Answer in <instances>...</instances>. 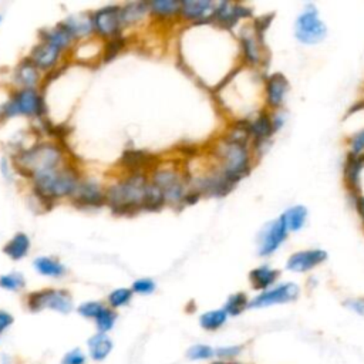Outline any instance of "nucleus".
<instances>
[{"label":"nucleus","mask_w":364,"mask_h":364,"mask_svg":"<svg viewBox=\"0 0 364 364\" xmlns=\"http://www.w3.org/2000/svg\"><path fill=\"white\" fill-rule=\"evenodd\" d=\"M249 139L245 127L236 125L235 131L226 135L215 148V154L220 162L218 169L235 185L246 176L252 168Z\"/></svg>","instance_id":"1"},{"label":"nucleus","mask_w":364,"mask_h":364,"mask_svg":"<svg viewBox=\"0 0 364 364\" xmlns=\"http://www.w3.org/2000/svg\"><path fill=\"white\" fill-rule=\"evenodd\" d=\"M149 178L145 173H128L105 189V205L119 216L135 215L144 210Z\"/></svg>","instance_id":"2"},{"label":"nucleus","mask_w":364,"mask_h":364,"mask_svg":"<svg viewBox=\"0 0 364 364\" xmlns=\"http://www.w3.org/2000/svg\"><path fill=\"white\" fill-rule=\"evenodd\" d=\"M64 162V152L57 142H37L28 148L20 149L14 158V168L31 179L51 172Z\"/></svg>","instance_id":"3"},{"label":"nucleus","mask_w":364,"mask_h":364,"mask_svg":"<svg viewBox=\"0 0 364 364\" xmlns=\"http://www.w3.org/2000/svg\"><path fill=\"white\" fill-rule=\"evenodd\" d=\"M80 179L81 178L74 168L63 165L51 172L34 178L33 192L41 203L53 205L55 200L63 198H71Z\"/></svg>","instance_id":"4"},{"label":"nucleus","mask_w":364,"mask_h":364,"mask_svg":"<svg viewBox=\"0 0 364 364\" xmlns=\"http://www.w3.org/2000/svg\"><path fill=\"white\" fill-rule=\"evenodd\" d=\"M46 114V102L43 95L36 88H18L10 98L0 105V121L23 115L43 117Z\"/></svg>","instance_id":"5"},{"label":"nucleus","mask_w":364,"mask_h":364,"mask_svg":"<svg viewBox=\"0 0 364 364\" xmlns=\"http://www.w3.org/2000/svg\"><path fill=\"white\" fill-rule=\"evenodd\" d=\"M26 306L31 313L53 310L61 314H68L74 309V300L68 290L48 287L28 293L26 297Z\"/></svg>","instance_id":"6"},{"label":"nucleus","mask_w":364,"mask_h":364,"mask_svg":"<svg viewBox=\"0 0 364 364\" xmlns=\"http://www.w3.org/2000/svg\"><path fill=\"white\" fill-rule=\"evenodd\" d=\"M149 181L162 193L165 205H183L189 186L188 182H185V179L175 169L158 168L152 172Z\"/></svg>","instance_id":"7"},{"label":"nucleus","mask_w":364,"mask_h":364,"mask_svg":"<svg viewBox=\"0 0 364 364\" xmlns=\"http://www.w3.org/2000/svg\"><path fill=\"white\" fill-rule=\"evenodd\" d=\"M327 34V27L318 17V11L313 4H307L306 9L297 16L294 23V36L303 44H317Z\"/></svg>","instance_id":"8"},{"label":"nucleus","mask_w":364,"mask_h":364,"mask_svg":"<svg viewBox=\"0 0 364 364\" xmlns=\"http://www.w3.org/2000/svg\"><path fill=\"white\" fill-rule=\"evenodd\" d=\"M300 289L293 282H286L276 284L249 300V309H263L276 304H284L294 301L299 297Z\"/></svg>","instance_id":"9"},{"label":"nucleus","mask_w":364,"mask_h":364,"mask_svg":"<svg viewBox=\"0 0 364 364\" xmlns=\"http://www.w3.org/2000/svg\"><path fill=\"white\" fill-rule=\"evenodd\" d=\"M188 186H191V191L196 192L199 196L206 195L220 198L228 195L235 188V183L229 181L219 169H215L206 175L191 179V182H188Z\"/></svg>","instance_id":"10"},{"label":"nucleus","mask_w":364,"mask_h":364,"mask_svg":"<svg viewBox=\"0 0 364 364\" xmlns=\"http://www.w3.org/2000/svg\"><path fill=\"white\" fill-rule=\"evenodd\" d=\"M94 33L102 38H112L121 34L122 24L119 18V6L109 4L91 13Z\"/></svg>","instance_id":"11"},{"label":"nucleus","mask_w":364,"mask_h":364,"mask_svg":"<svg viewBox=\"0 0 364 364\" xmlns=\"http://www.w3.org/2000/svg\"><path fill=\"white\" fill-rule=\"evenodd\" d=\"M71 202L81 209H95L105 205V189L94 179H80Z\"/></svg>","instance_id":"12"},{"label":"nucleus","mask_w":364,"mask_h":364,"mask_svg":"<svg viewBox=\"0 0 364 364\" xmlns=\"http://www.w3.org/2000/svg\"><path fill=\"white\" fill-rule=\"evenodd\" d=\"M287 233L289 230L282 216L269 222L259 235V255L263 257L273 255L283 245Z\"/></svg>","instance_id":"13"},{"label":"nucleus","mask_w":364,"mask_h":364,"mask_svg":"<svg viewBox=\"0 0 364 364\" xmlns=\"http://www.w3.org/2000/svg\"><path fill=\"white\" fill-rule=\"evenodd\" d=\"M252 11L237 3H229V1H220L215 3L213 13L210 16V23L218 24L222 28H230L233 27L240 18L250 16Z\"/></svg>","instance_id":"14"},{"label":"nucleus","mask_w":364,"mask_h":364,"mask_svg":"<svg viewBox=\"0 0 364 364\" xmlns=\"http://www.w3.org/2000/svg\"><path fill=\"white\" fill-rule=\"evenodd\" d=\"M327 259V252L323 249H307L293 253L286 263V269L296 273H304L321 264Z\"/></svg>","instance_id":"15"},{"label":"nucleus","mask_w":364,"mask_h":364,"mask_svg":"<svg viewBox=\"0 0 364 364\" xmlns=\"http://www.w3.org/2000/svg\"><path fill=\"white\" fill-rule=\"evenodd\" d=\"M242 124L249 135L250 139H253L255 146H260L262 144H266L267 139L274 134L273 124H272V115L267 112H259L253 119H242Z\"/></svg>","instance_id":"16"},{"label":"nucleus","mask_w":364,"mask_h":364,"mask_svg":"<svg viewBox=\"0 0 364 364\" xmlns=\"http://www.w3.org/2000/svg\"><path fill=\"white\" fill-rule=\"evenodd\" d=\"M63 51L60 48H57L55 46L40 40L30 51V54L27 55L30 58V61L43 71H48L51 68H54L61 57Z\"/></svg>","instance_id":"17"},{"label":"nucleus","mask_w":364,"mask_h":364,"mask_svg":"<svg viewBox=\"0 0 364 364\" xmlns=\"http://www.w3.org/2000/svg\"><path fill=\"white\" fill-rule=\"evenodd\" d=\"M213 9L215 3L209 0H185L181 1L179 16L188 21L203 24L210 20Z\"/></svg>","instance_id":"18"},{"label":"nucleus","mask_w":364,"mask_h":364,"mask_svg":"<svg viewBox=\"0 0 364 364\" xmlns=\"http://www.w3.org/2000/svg\"><path fill=\"white\" fill-rule=\"evenodd\" d=\"M264 91H266V104L270 108L277 109L284 104V100L289 91V81L283 74L274 73L266 78Z\"/></svg>","instance_id":"19"},{"label":"nucleus","mask_w":364,"mask_h":364,"mask_svg":"<svg viewBox=\"0 0 364 364\" xmlns=\"http://www.w3.org/2000/svg\"><path fill=\"white\" fill-rule=\"evenodd\" d=\"M262 36L256 28H245L240 34V48L243 60L250 65H257L262 61Z\"/></svg>","instance_id":"20"},{"label":"nucleus","mask_w":364,"mask_h":364,"mask_svg":"<svg viewBox=\"0 0 364 364\" xmlns=\"http://www.w3.org/2000/svg\"><path fill=\"white\" fill-rule=\"evenodd\" d=\"M13 81L20 88H36L40 82V70L26 57L14 67Z\"/></svg>","instance_id":"21"},{"label":"nucleus","mask_w":364,"mask_h":364,"mask_svg":"<svg viewBox=\"0 0 364 364\" xmlns=\"http://www.w3.org/2000/svg\"><path fill=\"white\" fill-rule=\"evenodd\" d=\"M114 343L111 337L105 333H95L87 340V350H88V358H91L95 363L104 361L112 351Z\"/></svg>","instance_id":"22"},{"label":"nucleus","mask_w":364,"mask_h":364,"mask_svg":"<svg viewBox=\"0 0 364 364\" xmlns=\"http://www.w3.org/2000/svg\"><path fill=\"white\" fill-rule=\"evenodd\" d=\"M40 38L43 41H47V43L55 46L61 51L71 47V44L75 40L74 36L70 33V30L63 24V21H60L58 24H55L53 27L41 30L40 31Z\"/></svg>","instance_id":"23"},{"label":"nucleus","mask_w":364,"mask_h":364,"mask_svg":"<svg viewBox=\"0 0 364 364\" xmlns=\"http://www.w3.org/2000/svg\"><path fill=\"white\" fill-rule=\"evenodd\" d=\"M63 24L70 30V33L74 36L75 40L87 38L94 33L91 13H88V11L70 14L65 20H63Z\"/></svg>","instance_id":"24"},{"label":"nucleus","mask_w":364,"mask_h":364,"mask_svg":"<svg viewBox=\"0 0 364 364\" xmlns=\"http://www.w3.org/2000/svg\"><path fill=\"white\" fill-rule=\"evenodd\" d=\"M30 247H31V240H30L28 235L24 232H17L3 246V252L11 260H21L28 255Z\"/></svg>","instance_id":"25"},{"label":"nucleus","mask_w":364,"mask_h":364,"mask_svg":"<svg viewBox=\"0 0 364 364\" xmlns=\"http://www.w3.org/2000/svg\"><path fill=\"white\" fill-rule=\"evenodd\" d=\"M279 279V272L272 269L270 266H259L249 273V282L255 290L264 291L274 286L276 280Z\"/></svg>","instance_id":"26"},{"label":"nucleus","mask_w":364,"mask_h":364,"mask_svg":"<svg viewBox=\"0 0 364 364\" xmlns=\"http://www.w3.org/2000/svg\"><path fill=\"white\" fill-rule=\"evenodd\" d=\"M149 13L146 1H129L119 6V18L122 28L141 21Z\"/></svg>","instance_id":"27"},{"label":"nucleus","mask_w":364,"mask_h":364,"mask_svg":"<svg viewBox=\"0 0 364 364\" xmlns=\"http://www.w3.org/2000/svg\"><path fill=\"white\" fill-rule=\"evenodd\" d=\"M152 156L145 152V151H136V149H129L125 151L122 158H121V164L124 168L128 169L129 173H136L141 172L144 173L142 169H145L146 166L151 165L152 162Z\"/></svg>","instance_id":"28"},{"label":"nucleus","mask_w":364,"mask_h":364,"mask_svg":"<svg viewBox=\"0 0 364 364\" xmlns=\"http://www.w3.org/2000/svg\"><path fill=\"white\" fill-rule=\"evenodd\" d=\"M34 269L46 277H53V279H60L67 273L65 266L58 260L51 256H38L33 262Z\"/></svg>","instance_id":"29"},{"label":"nucleus","mask_w":364,"mask_h":364,"mask_svg":"<svg viewBox=\"0 0 364 364\" xmlns=\"http://www.w3.org/2000/svg\"><path fill=\"white\" fill-rule=\"evenodd\" d=\"M228 318H229V316L223 307L213 309V310H208L199 316V326L206 331H216L226 324Z\"/></svg>","instance_id":"30"},{"label":"nucleus","mask_w":364,"mask_h":364,"mask_svg":"<svg viewBox=\"0 0 364 364\" xmlns=\"http://www.w3.org/2000/svg\"><path fill=\"white\" fill-rule=\"evenodd\" d=\"M284 225L287 230L290 232H299L307 220V209L303 205H294L286 209V212L282 215Z\"/></svg>","instance_id":"31"},{"label":"nucleus","mask_w":364,"mask_h":364,"mask_svg":"<svg viewBox=\"0 0 364 364\" xmlns=\"http://www.w3.org/2000/svg\"><path fill=\"white\" fill-rule=\"evenodd\" d=\"M149 13L158 18H171L179 14L181 1L176 0H154L148 3Z\"/></svg>","instance_id":"32"},{"label":"nucleus","mask_w":364,"mask_h":364,"mask_svg":"<svg viewBox=\"0 0 364 364\" xmlns=\"http://www.w3.org/2000/svg\"><path fill=\"white\" fill-rule=\"evenodd\" d=\"M225 311L228 313L229 317H236V316H240L246 309H249V299L246 296V293H235V294H230L228 297V300L225 301V306H223Z\"/></svg>","instance_id":"33"},{"label":"nucleus","mask_w":364,"mask_h":364,"mask_svg":"<svg viewBox=\"0 0 364 364\" xmlns=\"http://www.w3.org/2000/svg\"><path fill=\"white\" fill-rule=\"evenodd\" d=\"M118 314L114 309L108 307L107 304L102 307V310L98 313V316L94 318L95 327L98 333H105L108 334V331H111L117 323Z\"/></svg>","instance_id":"34"},{"label":"nucleus","mask_w":364,"mask_h":364,"mask_svg":"<svg viewBox=\"0 0 364 364\" xmlns=\"http://www.w3.org/2000/svg\"><path fill=\"white\" fill-rule=\"evenodd\" d=\"M132 290L128 289V287H118L112 291L108 293L107 296V306L117 310V309H121V307H125L131 303L132 300Z\"/></svg>","instance_id":"35"},{"label":"nucleus","mask_w":364,"mask_h":364,"mask_svg":"<svg viewBox=\"0 0 364 364\" xmlns=\"http://www.w3.org/2000/svg\"><path fill=\"white\" fill-rule=\"evenodd\" d=\"M125 47V38L119 34L117 37H112V38H108L102 47V61L108 63L111 60H114L119 53L121 50Z\"/></svg>","instance_id":"36"},{"label":"nucleus","mask_w":364,"mask_h":364,"mask_svg":"<svg viewBox=\"0 0 364 364\" xmlns=\"http://www.w3.org/2000/svg\"><path fill=\"white\" fill-rule=\"evenodd\" d=\"M186 357L191 361H206V360H212L215 358V348L210 347L209 344H203V343H198L193 344L188 348L186 351Z\"/></svg>","instance_id":"37"},{"label":"nucleus","mask_w":364,"mask_h":364,"mask_svg":"<svg viewBox=\"0 0 364 364\" xmlns=\"http://www.w3.org/2000/svg\"><path fill=\"white\" fill-rule=\"evenodd\" d=\"M26 279L20 272H10L0 276V287L9 291H18L24 289Z\"/></svg>","instance_id":"38"},{"label":"nucleus","mask_w":364,"mask_h":364,"mask_svg":"<svg viewBox=\"0 0 364 364\" xmlns=\"http://www.w3.org/2000/svg\"><path fill=\"white\" fill-rule=\"evenodd\" d=\"M245 350L243 344H232V346H220L215 348V358L218 361L232 363L235 361Z\"/></svg>","instance_id":"39"},{"label":"nucleus","mask_w":364,"mask_h":364,"mask_svg":"<svg viewBox=\"0 0 364 364\" xmlns=\"http://www.w3.org/2000/svg\"><path fill=\"white\" fill-rule=\"evenodd\" d=\"M105 304L102 301H98V300H88V301H84L81 303L78 307H77V311L81 317L84 318H95L98 316V313L102 310Z\"/></svg>","instance_id":"40"},{"label":"nucleus","mask_w":364,"mask_h":364,"mask_svg":"<svg viewBox=\"0 0 364 364\" xmlns=\"http://www.w3.org/2000/svg\"><path fill=\"white\" fill-rule=\"evenodd\" d=\"M88 355L80 348H71L61 357V364H87Z\"/></svg>","instance_id":"41"},{"label":"nucleus","mask_w":364,"mask_h":364,"mask_svg":"<svg viewBox=\"0 0 364 364\" xmlns=\"http://www.w3.org/2000/svg\"><path fill=\"white\" fill-rule=\"evenodd\" d=\"M155 282L152 279H148V277H142V279H138L132 283L131 286V290L132 293H136V294H151L155 291Z\"/></svg>","instance_id":"42"},{"label":"nucleus","mask_w":364,"mask_h":364,"mask_svg":"<svg viewBox=\"0 0 364 364\" xmlns=\"http://www.w3.org/2000/svg\"><path fill=\"white\" fill-rule=\"evenodd\" d=\"M348 144H350V155L353 156L364 155V128L355 132L353 136H350Z\"/></svg>","instance_id":"43"},{"label":"nucleus","mask_w":364,"mask_h":364,"mask_svg":"<svg viewBox=\"0 0 364 364\" xmlns=\"http://www.w3.org/2000/svg\"><path fill=\"white\" fill-rule=\"evenodd\" d=\"M344 306H346L348 310L354 311L355 314L364 317V297L347 299V300L344 301Z\"/></svg>","instance_id":"44"},{"label":"nucleus","mask_w":364,"mask_h":364,"mask_svg":"<svg viewBox=\"0 0 364 364\" xmlns=\"http://www.w3.org/2000/svg\"><path fill=\"white\" fill-rule=\"evenodd\" d=\"M13 323H14L13 314L9 313L7 310L0 309V336H1L4 331H7V330L11 327Z\"/></svg>","instance_id":"45"},{"label":"nucleus","mask_w":364,"mask_h":364,"mask_svg":"<svg viewBox=\"0 0 364 364\" xmlns=\"http://www.w3.org/2000/svg\"><path fill=\"white\" fill-rule=\"evenodd\" d=\"M272 124H273V129H274V132H276V131L280 129L282 125L284 124V115H283L282 112H274V114L272 115Z\"/></svg>","instance_id":"46"},{"label":"nucleus","mask_w":364,"mask_h":364,"mask_svg":"<svg viewBox=\"0 0 364 364\" xmlns=\"http://www.w3.org/2000/svg\"><path fill=\"white\" fill-rule=\"evenodd\" d=\"M355 205H357V210L364 222V195H358L355 196Z\"/></svg>","instance_id":"47"},{"label":"nucleus","mask_w":364,"mask_h":364,"mask_svg":"<svg viewBox=\"0 0 364 364\" xmlns=\"http://www.w3.org/2000/svg\"><path fill=\"white\" fill-rule=\"evenodd\" d=\"M212 364H225V361H218V360H215Z\"/></svg>","instance_id":"48"},{"label":"nucleus","mask_w":364,"mask_h":364,"mask_svg":"<svg viewBox=\"0 0 364 364\" xmlns=\"http://www.w3.org/2000/svg\"><path fill=\"white\" fill-rule=\"evenodd\" d=\"M1 20H3V17H1V14H0V24H1Z\"/></svg>","instance_id":"49"}]
</instances>
